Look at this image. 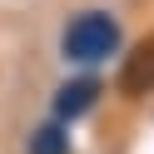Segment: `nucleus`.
Listing matches in <instances>:
<instances>
[{
    "label": "nucleus",
    "mask_w": 154,
    "mask_h": 154,
    "mask_svg": "<svg viewBox=\"0 0 154 154\" xmlns=\"http://www.w3.org/2000/svg\"><path fill=\"white\" fill-rule=\"evenodd\" d=\"M60 50H65V60H75V65H100V60H109V55L119 50V20H114L109 10H85V15H75V20L65 25V35H60Z\"/></svg>",
    "instance_id": "nucleus-1"
},
{
    "label": "nucleus",
    "mask_w": 154,
    "mask_h": 154,
    "mask_svg": "<svg viewBox=\"0 0 154 154\" xmlns=\"http://www.w3.org/2000/svg\"><path fill=\"white\" fill-rule=\"evenodd\" d=\"M119 94H129V100H139V94H154V35L149 40H139L129 55H124L119 65Z\"/></svg>",
    "instance_id": "nucleus-2"
},
{
    "label": "nucleus",
    "mask_w": 154,
    "mask_h": 154,
    "mask_svg": "<svg viewBox=\"0 0 154 154\" xmlns=\"http://www.w3.org/2000/svg\"><path fill=\"white\" fill-rule=\"evenodd\" d=\"M94 100H100V80H90V75H80V80H65L60 90H55V124H75L80 114L94 109Z\"/></svg>",
    "instance_id": "nucleus-3"
},
{
    "label": "nucleus",
    "mask_w": 154,
    "mask_h": 154,
    "mask_svg": "<svg viewBox=\"0 0 154 154\" xmlns=\"http://www.w3.org/2000/svg\"><path fill=\"white\" fill-rule=\"evenodd\" d=\"M25 154H70V134H65V124H40V129L25 139Z\"/></svg>",
    "instance_id": "nucleus-4"
}]
</instances>
